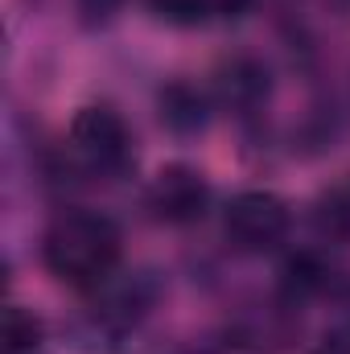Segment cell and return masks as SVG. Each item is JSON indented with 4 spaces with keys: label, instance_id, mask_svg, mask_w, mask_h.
I'll return each mask as SVG.
<instances>
[{
    "label": "cell",
    "instance_id": "obj_4",
    "mask_svg": "<svg viewBox=\"0 0 350 354\" xmlns=\"http://www.w3.org/2000/svg\"><path fill=\"white\" fill-rule=\"evenodd\" d=\"M206 206H210V185L190 165H165L149 185V210L169 227L198 223L206 214Z\"/></svg>",
    "mask_w": 350,
    "mask_h": 354
},
{
    "label": "cell",
    "instance_id": "obj_3",
    "mask_svg": "<svg viewBox=\"0 0 350 354\" xmlns=\"http://www.w3.org/2000/svg\"><path fill=\"white\" fill-rule=\"evenodd\" d=\"M293 227V214L288 206L268 194V189H248V194H235L227 202V214H223V231L231 239L235 252H248V256H260L284 243Z\"/></svg>",
    "mask_w": 350,
    "mask_h": 354
},
{
    "label": "cell",
    "instance_id": "obj_11",
    "mask_svg": "<svg viewBox=\"0 0 350 354\" xmlns=\"http://www.w3.org/2000/svg\"><path fill=\"white\" fill-rule=\"evenodd\" d=\"M181 354H198V351H181Z\"/></svg>",
    "mask_w": 350,
    "mask_h": 354
},
{
    "label": "cell",
    "instance_id": "obj_1",
    "mask_svg": "<svg viewBox=\"0 0 350 354\" xmlns=\"http://www.w3.org/2000/svg\"><path fill=\"white\" fill-rule=\"evenodd\" d=\"M42 260L71 288H99L120 264V227L99 210H66L46 227Z\"/></svg>",
    "mask_w": 350,
    "mask_h": 354
},
{
    "label": "cell",
    "instance_id": "obj_10",
    "mask_svg": "<svg viewBox=\"0 0 350 354\" xmlns=\"http://www.w3.org/2000/svg\"><path fill=\"white\" fill-rule=\"evenodd\" d=\"M120 4L124 0H79V12H83L87 25H103V21H111L120 12Z\"/></svg>",
    "mask_w": 350,
    "mask_h": 354
},
{
    "label": "cell",
    "instance_id": "obj_9",
    "mask_svg": "<svg viewBox=\"0 0 350 354\" xmlns=\"http://www.w3.org/2000/svg\"><path fill=\"white\" fill-rule=\"evenodd\" d=\"M4 342H8V354H33L37 342H42L37 317L25 313L21 305H8V313H4Z\"/></svg>",
    "mask_w": 350,
    "mask_h": 354
},
{
    "label": "cell",
    "instance_id": "obj_7",
    "mask_svg": "<svg viewBox=\"0 0 350 354\" xmlns=\"http://www.w3.org/2000/svg\"><path fill=\"white\" fill-rule=\"evenodd\" d=\"M157 107H161V124H165L169 132H177V136H194V132H202L206 120H210L206 95L198 87H190V83H169V87L161 91Z\"/></svg>",
    "mask_w": 350,
    "mask_h": 354
},
{
    "label": "cell",
    "instance_id": "obj_6",
    "mask_svg": "<svg viewBox=\"0 0 350 354\" xmlns=\"http://www.w3.org/2000/svg\"><path fill=\"white\" fill-rule=\"evenodd\" d=\"M214 91H219V99L227 107L252 111V107H260L264 99H268V71H264V62H256V58H231V62L219 66Z\"/></svg>",
    "mask_w": 350,
    "mask_h": 354
},
{
    "label": "cell",
    "instance_id": "obj_2",
    "mask_svg": "<svg viewBox=\"0 0 350 354\" xmlns=\"http://www.w3.org/2000/svg\"><path fill=\"white\" fill-rule=\"evenodd\" d=\"M71 157L95 177H116L132 165V132L107 103H91L71 120Z\"/></svg>",
    "mask_w": 350,
    "mask_h": 354
},
{
    "label": "cell",
    "instance_id": "obj_8",
    "mask_svg": "<svg viewBox=\"0 0 350 354\" xmlns=\"http://www.w3.org/2000/svg\"><path fill=\"white\" fill-rule=\"evenodd\" d=\"M248 0H149L153 17L165 21V25H177V29H194V25H206L214 17H227L235 8H243Z\"/></svg>",
    "mask_w": 350,
    "mask_h": 354
},
{
    "label": "cell",
    "instance_id": "obj_5",
    "mask_svg": "<svg viewBox=\"0 0 350 354\" xmlns=\"http://www.w3.org/2000/svg\"><path fill=\"white\" fill-rule=\"evenodd\" d=\"M153 301H157V280H153V272H132L120 288H111V292L91 309V326H95V334H103V338H124V334L153 309Z\"/></svg>",
    "mask_w": 350,
    "mask_h": 354
}]
</instances>
